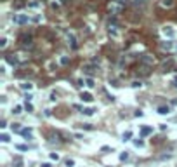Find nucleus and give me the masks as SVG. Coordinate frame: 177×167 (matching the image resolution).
<instances>
[{"mask_svg": "<svg viewBox=\"0 0 177 167\" xmlns=\"http://www.w3.org/2000/svg\"><path fill=\"white\" fill-rule=\"evenodd\" d=\"M161 5H163V7H172V5H174V0H161Z\"/></svg>", "mask_w": 177, "mask_h": 167, "instance_id": "nucleus-8", "label": "nucleus"}, {"mask_svg": "<svg viewBox=\"0 0 177 167\" xmlns=\"http://www.w3.org/2000/svg\"><path fill=\"white\" fill-rule=\"evenodd\" d=\"M158 113H160V115H167V113H170V106H158Z\"/></svg>", "mask_w": 177, "mask_h": 167, "instance_id": "nucleus-5", "label": "nucleus"}, {"mask_svg": "<svg viewBox=\"0 0 177 167\" xmlns=\"http://www.w3.org/2000/svg\"><path fill=\"white\" fill-rule=\"evenodd\" d=\"M127 158H128V153H127V151H123V153L120 155V160H127Z\"/></svg>", "mask_w": 177, "mask_h": 167, "instance_id": "nucleus-20", "label": "nucleus"}, {"mask_svg": "<svg viewBox=\"0 0 177 167\" xmlns=\"http://www.w3.org/2000/svg\"><path fill=\"white\" fill-rule=\"evenodd\" d=\"M5 59H7V63H10V65H16V63H18V59H16V58H12V56H7Z\"/></svg>", "mask_w": 177, "mask_h": 167, "instance_id": "nucleus-10", "label": "nucleus"}, {"mask_svg": "<svg viewBox=\"0 0 177 167\" xmlns=\"http://www.w3.org/2000/svg\"><path fill=\"white\" fill-rule=\"evenodd\" d=\"M21 110H23V106H19V105H16L12 111H14V113H21Z\"/></svg>", "mask_w": 177, "mask_h": 167, "instance_id": "nucleus-16", "label": "nucleus"}, {"mask_svg": "<svg viewBox=\"0 0 177 167\" xmlns=\"http://www.w3.org/2000/svg\"><path fill=\"white\" fill-rule=\"evenodd\" d=\"M19 42L23 44V45H31V35H28V33H23L19 37Z\"/></svg>", "mask_w": 177, "mask_h": 167, "instance_id": "nucleus-1", "label": "nucleus"}, {"mask_svg": "<svg viewBox=\"0 0 177 167\" xmlns=\"http://www.w3.org/2000/svg\"><path fill=\"white\" fill-rule=\"evenodd\" d=\"M18 150H19V151H26V150H28V146H26V145H18Z\"/></svg>", "mask_w": 177, "mask_h": 167, "instance_id": "nucleus-15", "label": "nucleus"}, {"mask_svg": "<svg viewBox=\"0 0 177 167\" xmlns=\"http://www.w3.org/2000/svg\"><path fill=\"white\" fill-rule=\"evenodd\" d=\"M163 31H165V35H168V37H172V35H174V31H172V30H163Z\"/></svg>", "mask_w": 177, "mask_h": 167, "instance_id": "nucleus-23", "label": "nucleus"}, {"mask_svg": "<svg viewBox=\"0 0 177 167\" xmlns=\"http://www.w3.org/2000/svg\"><path fill=\"white\" fill-rule=\"evenodd\" d=\"M132 87H141V82H137V80H134V82H132Z\"/></svg>", "mask_w": 177, "mask_h": 167, "instance_id": "nucleus-27", "label": "nucleus"}, {"mask_svg": "<svg viewBox=\"0 0 177 167\" xmlns=\"http://www.w3.org/2000/svg\"><path fill=\"white\" fill-rule=\"evenodd\" d=\"M12 19H14V23H18V24H24V23H28V16H14Z\"/></svg>", "mask_w": 177, "mask_h": 167, "instance_id": "nucleus-3", "label": "nucleus"}, {"mask_svg": "<svg viewBox=\"0 0 177 167\" xmlns=\"http://www.w3.org/2000/svg\"><path fill=\"white\" fill-rule=\"evenodd\" d=\"M80 99H82V101H85V103H92V94H90V92H82V96H80Z\"/></svg>", "mask_w": 177, "mask_h": 167, "instance_id": "nucleus-4", "label": "nucleus"}, {"mask_svg": "<svg viewBox=\"0 0 177 167\" xmlns=\"http://www.w3.org/2000/svg\"><path fill=\"white\" fill-rule=\"evenodd\" d=\"M12 131H14V132H21L23 129L19 127V124H12Z\"/></svg>", "mask_w": 177, "mask_h": 167, "instance_id": "nucleus-12", "label": "nucleus"}, {"mask_svg": "<svg viewBox=\"0 0 177 167\" xmlns=\"http://www.w3.org/2000/svg\"><path fill=\"white\" fill-rule=\"evenodd\" d=\"M5 44H7V40H5V38H2V40H0V47H2V49L5 47Z\"/></svg>", "mask_w": 177, "mask_h": 167, "instance_id": "nucleus-26", "label": "nucleus"}, {"mask_svg": "<svg viewBox=\"0 0 177 167\" xmlns=\"http://www.w3.org/2000/svg\"><path fill=\"white\" fill-rule=\"evenodd\" d=\"M23 7H24V2H23V0H16V2H14V9H23Z\"/></svg>", "mask_w": 177, "mask_h": 167, "instance_id": "nucleus-7", "label": "nucleus"}, {"mask_svg": "<svg viewBox=\"0 0 177 167\" xmlns=\"http://www.w3.org/2000/svg\"><path fill=\"white\" fill-rule=\"evenodd\" d=\"M68 61H69L68 58H63V59H61V63H63V65H68Z\"/></svg>", "mask_w": 177, "mask_h": 167, "instance_id": "nucleus-30", "label": "nucleus"}, {"mask_svg": "<svg viewBox=\"0 0 177 167\" xmlns=\"http://www.w3.org/2000/svg\"><path fill=\"white\" fill-rule=\"evenodd\" d=\"M153 132V127H142L141 129V134L142 136H148V134H151Z\"/></svg>", "mask_w": 177, "mask_h": 167, "instance_id": "nucleus-6", "label": "nucleus"}, {"mask_svg": "<svg viewBox=\"0 0 177 167\" xmlns=\"http://www.w3.org/2000/svg\"><path fill=\"white\" fill-rule=\"evenodd\" d=\"M21 134H23L24 138H31V129H23Z\"/></svg>", "mask_w": 177, "mask_h": 167, "instance_id": "nucleus-9", "label": "nucleus"}, {"mask_svg": "<svg viewBox=\"0 0 177 167\" xmlns=\"http://www.w3.org/2000/svg\"><path fill=\"white\" fill-rule=\"evenodd\" d=\"M85 84H87L88 87H94V80H92V79H87V82H85Z\"/></svg>", "mask_w": 177, "mask_h": 167, "instance_id": "nucleus-22", "label": "nucleus"}, {"mask_svg": "<svg viewBox=\"0 0 177 167\" xmlns=\"http://www.w3.org/2000/svg\"><path fill=\"white\" fill-rule=\"evenodd\" d=\"M101 150H102V151H113V148H109V146H102Z\"/></svg>", "mask_w": 177, "mask_h": 167, "instance_id": "nucleus-28", "label": "nucleus"}, {"mask_svg": "<svg viewBox=\"0 0 177 167\" xmlns=\"http://www.w3.org/2000/svg\"><path fill=\"white\" fill-rule=\"evenodd\" d=\"M50 160H56V162H57V160H59V155H57V153H50Z\"/></svg>", "mask_w": 177, "mask_h": 167, "instance_id": "nucleus-19", "label": "nucleus"}, {"mask_svg": "<svg viewBox=\"0 0 177 167\" xmlns=\"http://www.w3.org/2000/svg\"><path fill=\"white\" fill-rule=\"evenodd\" d=\"M26 110H28V111H31V110H33V106H31L29 103H26Z\"/></svg>", "mask_w": 177, "mask_h": 167, "instance_id": "nucleus-31", "label": "nucleus"}, {"mask_svg": "<svg viewBox=\"0 0 177 167\" xmlns=\"http://www.w3.org/2000/svg\"><path fill=\"white\" fill-rule=\"evenodd\" d=\"M161 47H165V49H172V44L167 42V44H161Z\"/></svg>", "mask_w": 177, "mask_h": 167, "instance_id": "nucleus-24", "label": "nucleus"}, {"mask_svg": "<svg viewBox=\"0 0 177 167\" xmlns=\"http://www.w3.org/2000/svg\"><path fill=\"white\" fill-rule=\"evenodd\" d=\"M141 61L146 63V65H153V63H155V58L149 56V54H142V56H141Z\"/></svg>", "mask_w": 177, "mask_h": 167, "instance_id": "nucleus-2", "label": "nucleus"}, {"mask_svg": "<svg viewBox=\"0 0 177 167\" xmlns=\"http://www.w3.org/2000/svg\"><path fill=\"white\" fill-rule=\"evenodd\" d=\"M42 167H50V164H42Z\"/></svg>", "mask_w": 177, "mask_h": 167, "instance_id": "nucleus-32", "label": "nucleus"}, {"mask_svg": "<svg viewBox=\"0 0 177 167\" xmlns=\"http://www.w3.org/2000/svg\"><path fill=\"white\" fill-rule=\"evenodd\" d=\"M83 113H85V115H92V113H94V110H92V108H83Z\"/></svg>", "mask_w": 177, "mask_h": 167, "instance_id": "nucleus-17", "label": "nucleus"}, {"mask_svg": "<svg viewBox=\"0 0 177 167\" xmlns=\"http://www.w3.org/2000/svg\"><path fill=\"white\" fill-rule=\"evenodd\" d=\"M175 82H177V77H175Z\"/></svg>", "mask_w": 177, "mask_h": 167, "instance_id": "nucleus-33", "label": "nucleus"}, {"mask_svg": "<svg viewBox=\"0 0 177 167\" xmlns=\"http://www.w3.org/2000/svg\"><path fill=\"white\" fill-rule=\"evenodd\" d=\"M0 141L7 143V141H9V136H7V134H2V136H0Z\"/></svg>", "mask_w": 177, "mask_h": 167, "instance_id": "nucleus-18", "label": "nucleus"}, {"mask_svg": "<svg viewBox=\"0 0 177 167\" xmlns=\"http://www.w3.org/2000/svg\"><path fill=\"white\" fill-rule=\"evenodd\" d=\"M31 98H33L31 94H26V96H24V99H26V103H29V101H31Z\"/></svg>", "mask_w": 177, "mask_h": 167, "instance_id": "nucleus-29", "label": "nucleus"}, {"mask_svg": "<svg viewBox=\"0 0 177 167\" xmlns=\"http://www.w3.org/2000/svg\"><path fill=\"white\" fill-rule=\"evenodd\" d=\"M14 167H23V160H21V158H16V160H14Z\"/></svg>", "mask_w": 177, "mask_h": 167, "instance_id": "nucleus-13", "label": "nucleus"}, {"mask_svg": "<svg viewBox=\"0 0 177 167\" xmlns=\"http://www.w3.org/2000/svg\"><path fill=\"white\" fill-rule=\"evenodd\" d=\"M130 138H132V132H130V131H127V132H123V141H128Z\"/></svg>", "mask_w": 177, "mask_h": 167, "instance_id": "nucleus-11", "label": "nucleus"}, {"mask_svg": "<svg viewBox=\"0 0 177 167\" xmlns=\"http://www.w3.org/2000/svg\"><path fill=\"white\" fill-rule=\"evenodd\" d=\"M21 87L24 89V91H26V89H28V91H29V89L33 87V85H31V84H21Z\"/></svg>", "mask_w": 177, "mask_h": 167, "instance_id": "nucleus-21", "label": "nucleus"}, {"mask_svg": "<svg viewBox=\"0 0 177 167\" xmlns=\"http://www.w3.org/2000/svg\"><path fill=\"white\" fill-rule=\"evenodd\" d=\"M75 165V160H73V158H68V160H66V167H73Z\"/></svg>", "mask_w": 177, "mask_h": 167, "instance_id": "nucleus-14", "label": "nucleus"}, {"mask_svg": "<svg viewBox=\"0 0 177 167\" xmlns=\"http://www.w3.org/2000/svg\"><path fill=\"white\" fill-rule=\"evenodd\" d=\"M134 145H136V146H142V145H144V143H142V141H141V139H136V141H134Z\"/></svg>", "mask_w": 177, "mask_h": 167, "instance_id": "nucleus-25", "label": "nucleus"}]
</instances>
